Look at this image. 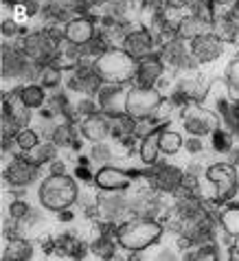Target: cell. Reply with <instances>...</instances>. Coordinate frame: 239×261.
Here are the masks:
<instances>
[{"mask_svg":"<svg viewBox=\"0 0 239 261\" xmlns=\"http://www.w3.org/2000/svg\"><path fill=\"white\" fill-rule=\"evenodd\" d=\"M79 112H86V117H90V114H95V103L84 101V103H79Z\"/></svg>","mask_w":239,"mask_h":261,"instance_id":"cell-35","label":"cell"},{"mask_svg":"<svg viewBox=\"0 0 239 261\" xmlns=\"http://www.w3.org/2000/svg\"><path fill=\"white\" fill-rule=\"evenodd\" d=\"M99 84L101 79L97 77L95 70H79L75 77H72V90H79V92H88V95H95V92H99Z\"/></svg>","mask_w":239,"mask_h":261,"instance_id":"cell-17","label":"cell"},{"mask_svg":"<svg viewBox=\"0 0 239 261\" xmlns=\"http://www.w3.org/2000/svg\"><path fill=\"white\" fill-rule=\"evenodd\" d=\"M163 103V95L156 88H132L125 92V106L123 112L134 121H143V119H151L156 114V110Z\"/></svg>","mask_w":239,"mask_h":261,"instance_id":"cell-4","label":"cell"},{"mask_svg":"<svg viewBox=\"0 0 239 261\" xmlns=\"http://www.w3.org/2000/svg\"><path fill=\"white\" fill-rule=\"evenodd\" d=\"M16 95H18V99L22 101L26 108H31V110H35V108H40L42 103H44V88L38 86V84L24 86V88H20Z\"/></svg>","mask_w":239,"mask_h":261,"instance_id":"cell-20","label":"cell"},{"mask_svg":"<svg viewBox=\"0 0 239 261\" xmlns=\"http://www.w3.org/2000/svg\"><path fill=\"white\" fill-rule=\"evenodd\" d=\"M222 50H224V44L217 35L202 33L191 40V55H193V60L200 64H208V62L217 60V57L222 55Z\"/></svg>","mask_w":239,"mask_h":261,"instance_id":"cell-8","label":"cell"},{"mask_svg":"<svg viewBox=\"0 0 239 261\" xmlns=\"http://www.w3.org/2000/svg\"><path fill=\"white\" fill-rule=\"evenodd\" d=\"M29 211H31V208H29L24 202H13V204H11V215L13 217H24Z\"/></svg>","mask_w":239,"mask_h":261,"instance_id":"cell-33","label":"cell"},{"mask_svg":"<svg viewBox=\"0 0 239 261\" xmlns=\"http://www.w3.org/2000/svg\"><path fill=\"white\" fill-rule=\"evenodd\" d=\"M82 132L84 136L88 141H103L108 134L112 132V125H110V121H108L103 114H90V117H86L84 123H82Z\"/></svg>","mask_w":239,"mask_h":261,"instance_id":"cell-12","label":"cell"},{"mask_svg":"<svg viewBox=\"0 0 239 261\" xmlns=\"http://www.w3.org/2000/svg\"><path fill=\"white\" fill-rule=\"evenodd\" d=\"M108 156H110V151H108L103 145H95V149H92V161H105Z\"/></svg>","mask_w":239,"mask_h":261,"instance_id":"cell-34","label":"cell"},{"mask_svg":"<svg viewBox=\"0 0 239 261\" xmlns=\"http://www.w3.org/2000/svg\"><path fill=\"white\" fill-rule=\"evenodd\" d=\"M60 79H62V72L57 68H44L42 70V86H44V88H55V86L60 84Z\"/></svg>","mask_w":239,"mask_h":261,"instance_id":"cell-31","label":"cell"},{"mask_svg":"<svg viewBox=\"0 0 239 261\" xmlns=\"http://www.w3.org/2000/svg\"><path fill=\"white\" fill-rule=\"evenodd\" d=\"M53 143L57 145V147H68V145H72V147H79V143H75V129H72L70 123H62V125L55 127Z\"/></svg>","mask_w":239,"mask_h":261,"instance_id":"cell-22","label":"cell"},{"mask_svg":"<svg viewBox=\"0 0 239 261\" xmlns=\"http://www.w3.org/2000/svg\"><path fill=\"white\" fill-rule=\"evenodd\" d=\"M226 84H228L230 90L239 95V55L233 57L230 64L226 66Z\"/></svg>","mask_w":239,"mask_h":261,"instance_id":"cell-29","label":"cell"},{"mask_svg":"<svg viewBox=\"0 0 239 261\" xmlns=\"http://www.w3.org/2000/svg\"><path fill=\"white\" fill-rule=\"evenodd\" d=\"M92 35H95V27L88 18H75L70 20L64 29V38H66L72 46H84L88 44L92 40Z\"/></svg>","mask_w":239,"mask_h":261,"instance_id":"cell-11","label":"cell"},{"mask_svg":"<svg viewBox=\"0 0 239 261\" xmlns=\"http://www.w3.org/2000/svg\"><path fill=\"white\" fill-rule=\"evenodd\" d=\"M202 33H206V31H204V27H202L195 18L184 20V22L180 24V29H178V35L182 40H193V38H198V35H202Z\"/></svg>","mask_w":239,"mask_h":261,"instance_id":"cell-25","label":"cell"},{"mask_svg":"<svg viewBox=\"0 0 239 261\" xmlns=\"http://www.w3.org/2000/svg\"><path fill=\"white\" fill-rule=\"evenodd\" d=\"M228 121V125L230 129L239 136V99L237 101H230V108H228V112H226V117H224Z\"/></svg>","mask_w":239,"mask_h":261,"instance_id":"cell-30","label":"cell"},{"mask_svg":"<svg viewBox=\"0 0 239 261\" xmlns=\"http://www.w3.org/2000/svg\"><path fill=\"white\" fill-rule=\"evenodd\" d=\"M24 53L35 62H46L50 53H53V44H50V40L46 35L38 33V35H31V38L24 42Z\"/></svg>","mask_w":239,"mask_h":261,"instance_id":"cell-13","label":"cell"},{"mask_svg":"<svg viewBox=\"0 0 239 261\" xmlns=\"http://www.w3.org/2000/svg\"><path fill=\"white\" fill-rule=\"evenodd\" d=\"M163 75V62L158 55H145L139 60V70H136V82L143 88H154L158 77Z\"/></svg>","mask_w":239,"mask_h":261,"instance_id":"cell-10","label":"cell"},{"mask_svg":"<svg viewBox=\"0 0 239 261\" xmlns=\"http://www.w3.org/2000/svg\"><path fill=\"white\" fill-rule=\"evenodd\" d=\"M92 70L97 72L101 82L112 84V86H123L136 79L139 60L129 55L125 48H110V50H103L97 57L95 64H92Z\"/></svg>","mask_w":239,"mask_h":261,"instance_id":"cell-1","label":"cell"},{"mask_svg":"<svg viewBox=\"0 0 239 261\" xmlns=\"http://www.w3.org/2000/svg\"><path fill=\"white\" fill-rule=\"evenodd\" d=\"M206 178L215 187L217 202H226L239 193V173L235 169V165H230V163L211 165L206 169Z\"/></svg>","mask_w":239,"mask_h":261,"instance_id":"cell-5","label":"cell"},{"mask_svg":"<svg viewBox=\"0 0 239 261\" xmlns=\"http://www.w3.org/2000/svg\"><path fill=\"white\" fill-rule=\"evenodd\" d=\"M33 252V246L24 239H9L3 250V261H26Z\"/></svg>","mask_w":239,"mask_h":261,"instance_id":"cell-16","label":"cell"},{"mask_svg":"<svg viewBox=\"0 0 239 261\" xmlns=\"http://www.w3.org/2000/svg\"><path fill=\"white\" fill-rule=\"evenodd\" d=\"M180 147H182V136H180L178 132H171V129L165 127L161 132V151H165V154H178Z\"/></svg>","mask_w":239,"mask_h":261,"instance_id":"cell-23","label":"cell"},{"mask_svg":"<svg viewBox=\"0 0 239 261\" xmlns=\"http://www.w3.org/2000/svg\"><path fill=\"white\" fill-rule=\"evenodd\" d=\"M184 145H187V149H189V151H193V154H195V151H202V143L198 139H189Z\"/></svg>","mask_w":239,"mask_h":261,"instance_id":"cell-36","label":"cell"},{"mask_svg":"<svg viewBox=\"0 0 239 261\" xmlns=\"http://www.w3.org/2000/svg\"><path fill=\"white\" fill-rule=\"evenodd\" d=\"M123 48H125L132 57L141 60V57L149 55V50H151V35L147 31H134V33H129L127 38H125V42H123Z\"/></svg>","mask_w":239,"mask_h":261,"instance_id":"cell-14","label":"cell"},{"mask_svg":"<svg viewBox=\"0 0 239 261\" xmlns=\"http://www.w3.org/2000/svg\"><path fill=\"white\" fill-rule=\"evenodd\" d=\"M53 173H64V165L62 163H55L53 165Z\"/></svg>","mask_w":239,"mask_h":261,"instance_id":"cell-38","label":"cell"},{"mask_svg":"<svg viewBox=\"0 0 239 261\" xmlns=\"http://www.w3.org/2000/svg\"><path fill=\"white\" fill-rule=\"evenodd\" d=\"M55 147L57 145L55 143H44V145H38V147L33 149V161L38 163V165H44V163H48V161H53L55 158Z\"/></svg>","mask_w":239,"mask_h":261,"instance_id":"cell-28","label":"cell"},{"mask_svg":"<svg viewBox=\"0 0 239 261\" xmlns=\"http://www.w3.org/2000/svg\"><path fill=\"white\" fill-rule=\"evenodd\" d=\"M40 202L48 211H66L70 204H75L79 198V187L66 173H50V176L40 185Z\"/></svg>","mask_w":239,"mask_h":261,"instance_id":"cell-2","label":"cell"},{"mask_svg":"<svg viewBox=\"0 0 239 261\" xmlns=\"http://www.w3.org/2000/svg\"><path fill=\"white\" fill-rule=\"evenodd\" d=\"M38 163L33 158H24V156H16L9 163V167L5 169V178L7 182L13 187H26L29 182H33L38 176Z\"/></svg>","mask_w":239,"mask_h":261,"instance_id":"cell-7","label":"cell"},{"mask_svg":"<svg viewBox=\"0 0 239 261\" xmlns=\"http://www.w3.org/2000/svg\"><path fill=\"white\" fill-rule=\"evenodd\" d=\"M92 250L97 252V255H101L103 259H110L114 255V246L110 242H105V239H101V242H97L95 246H92Z\"/></svg>","mask_w":239,"mask_h":261,"instance_id":"cell-32","label":"cell"},{"mask_svg":"<svg viewBox=\"0 0 239 261\" xmlns=\"http://www.w3.org/2000/svg\"><path fill=\"white\" fill-rule=\"evenodd\" d=\"M161 127H167V121H147V119H143L139 123H134V134L141 136V139H145V136L154 134L156 129H161Z\"/></svg>","mask_w":239,"mask_h":261,"instance_id":"cell-26","label":"cell"},{"mask_svg":"<svg viewBox=\"0 0 239 261\" xmlns=\"http://www.w3.org/2000/svg\"><path fill=\"white\" fill-rule=\"evenodd\" d=\"M163 235V226L151 217H134L117 228V242L129 252H141Z\"/></svg>","mask_w":239,"mask_h":261,"instance_id":"cell-3","label":"cell"},{"mask_svg":"<svg viewBox=\"0 0 239 261\" xmlns=\"http://www.w3.org/2000/svg\"><path fill=\"white\" fill-rule=\"evenodd\" d=\"M220 224L228 235L239 237V206H226L220 213Z\"/></svg>","mask_w":239,"mask_h":261,"instance_id":"cell-21","label":"cell"},{"mask_svg":"<svg viewBox=\"0 0 239 261\" xmlns=\"http://www.w3.org/2000/svg\"><path fill=\"white\" fill-rule=\"evenodd\" d=\"M154 182H156V187H161L165 191H176L180 182H182V171L176 169V167L165 165L154 173Z\"/></svg>","mask_w":239,"mask_h":261,"instance_id":"cell-15","label":"cell"},{"mask_svg":"<svg viewBox=\"0 0 239 261\" xmlns=\"http://www.w3.org/2000/svg\"><path fill=\"white\" fill-rule=\"evenodd\" d=\"M182 123L191 136H206L220 129L222 119L217 112L208 110L204 106H187L182 112Z\"/></svg>","mask_w":239,"mask_h":261,"instance_id":"cell-6","label":"cell"},{"mask_svg":"<svg viewBox=\"0 0 239 261\" xmlns=\"http://www.w3.org/2000/svg\"><path fill=\"white\" fill-rule=\"evenodd\" d=\"M213 136V149L215 151H230L233 149V136H230L226 129H215L211 134Z\"/></svg>","mask_w":239,"mask_h":261,"instance_id":"cell-27","label":"cell"},{"mask_svg":"<svg viewBox=\"0 0 239 261\" xmlns=\"http://www.w3.org/2000/svg\"><path fill=\"white\" fill-rule=\"evenodd\" d=\"M163 129L165 127L156 129L154 134H149V136H145L143 139V143H141V158H143L145 165H154L156 163L158 151H161V132Z\"/></svg>","mask_w":239,"mask_h":261,"instance_id":"cell-19","label":"cell"},{"mask_svg":"<svg viewBox=\"0 0 239 261\" xmlns=\"http://www.w3.org/2000/svg\"><path fill=\"white\" fill-rule=\"evenodd\" d=\"M178 261H220V255H217V248L213 244L184 246V255Z\"/></svg>","mask_w":239,"mask_h":261,"instance_id":"cell-18","label":"cell"},{"mask_svg":"<svg viewBox=\"0 0 239 261\" xmlns=\"http://www.w3.org/2000/svg\"><path fill=\"white\" fill-rule=\"evenodd\" d=\"M95 182L103 191H125L132 185V176L117 167H101L95 176Z\"/></svg>","mask_w":239,"mask_h":261,"instance_id":"cell-9","label":"cell"},{"mask_svg":"<svg viewBox=\"0 0 239 261\" xmlns=\"http://www.w3.org/2000/svg\"><path fill=\"white\" fill-rule=\"evenodd\" d=\"M16 143L22 151H33L35 147H38L40 141H38V134H35L33 129L22 127V129H18V134H16Z\"/></svg>","mask_w":239,"mask_h":261,"instance_id":"cell-24","label":"cell"},{"mask_svg":"<svg viewBox=\"0 0 239 261\" xmlns=\"http://www.w3.org/2000/svg\"><path fill=\"white\" fill-rule=\"evenodd\" d=\"M230 261H239V237H235V244L230 248Z\"/></svg>","mask_w":239,"mask_h":261,"instance_id":"cell-37","label":"cell"}]
</instances>
